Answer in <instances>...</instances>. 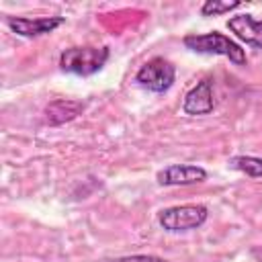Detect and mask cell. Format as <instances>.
<instances>
[{
  "instance_id": "obj_1",
  "label": "cell",
  "mask_w": 262,
  "mask_h": 262,
  "mask_svg": "<svg viewBox=\"0 0 262 262\" xmlns=\"http://www.w3.org/2000/svg\"><path fill=\"white\" fill-rule=\"evenodd\" d=\"M184 47L194 51V53H207V55H223L229 61H233L235 66H246L248 57L246 51L229 37H225L223 33H203V35H186L182 39Z\"/></svg>"
},
{
  "instance_id": "obj_2",
  "label": "cell",
  "mask_w": 262,
  "mask_h": 262,
  "mask_svg": "<svg viewBox=\"0 0 262 262\" xmlns=\"http://www.w3.org/2000/svg\"><path fill=\"white\" fill-rule=\"evenodd\" d=\"M106 47H70L59 55V68L76 76H92L104 68L108 61Z\"/></svg>"
},
{
  "instance_id": "obj_3",
  "label": "cell",
  "mask_w": 262,
  "mask_h": 262,
  "mask_svg": "<svg viewBox=\"0 0 262 262\" xmlns=\"http://www.w3.org/2000/svg\"><path fill=\"white\" fill-rule=\"evenodd\" d=\"M209 217L205 205H176L158 213V223L166 231H186L201 227Z\"/></svg>"
},
{
  "instance_id": "obj_4",
  "label": "cell",
  "mask_w": 262,
  "mask_h": 262,
  "mask_svg": "<svg viewBox=\"0 0 262 262\" xmlns=\"http://www.w3.org/2000/svg\"><path fill=\"white\" fill-rule=\"evenodd\" d=\"M174 78H176V70L164 57H151L135 74V82L139 86H143L151 92H158V94L166 92L174 84Z\"/></svg>"
},
{
  "instance_id": "obj_5",
  "label": "cell",
  "mask_w": 262,
  "mask_h": 262,
  "mask_svg": "<svg viewBox=\"0 0 262 262\" xmlns=\"http://www.w3.org/2000/svg\"><path fill=\"white\" fill-rule=\"evenodd\" d=\"M66 23L63 16H43V18H27V16H8L6 25L12 33L20 37H41L47 33H53L57 27Z\"/></svg>"
},
{
  "instance_id": "obj_6",
  "label": "cell",
  "mask_w": 262,
  "mask_h": 262,
  "mask_svg": "<svg viewBox=\"0 0 262 262\" xmlns=\"http://www.w3.org/2000/svg\"><path fill=\"white\" fill-rule=\"evenodd\" d=\"M158 182L162 186H188L203 182L207 178V170L192 164H172L158 172Z\"/></svg>"
},
{
  "instance_id": "obj_7",
  "label": "cell",
  "mask_w": 262,
  "mask_h": 262,
  "mask_svg": "<svg viewBox=\"0 0 262 262\" xmlns=\"http://www.w3.org/2000/svg\"><path fill=\"white\" fill-rule=\"evenodd\" d=\"M215 108V94H213V82L209 78L201 80L194 88H190L184 96L182 111L186 115H209Z\"/></svg>"
},
{
  "instance_id": "obj_8",
  "label": "cell",
  "mask_w": 262,
  "mask_h": 262,
  "mask_svg": "<svg viewBox=\"0 0 262 262\" xmlns=\"http://www.w3.org/2000/svg\"><path fill=\"white\" fill-rule=\"evenodd\" d=\"M227 29L242 39L244 43L262 49V20H256L252 14H237L227 20Z\"/></svg>"
},
{
  "instance_id": "obj_9",
  "label": "cell",
  "mask_w": 262,
  "mask_h": 262,
  "mask_svg": "<svg viewBox=\"0 0 262 262\" xmlns=\"http://www.w3.org/2000/svg\"><path fill=\"white\" fill-rule=\"evenodd\" d=\"M82 108H84V104L78 100H53L45 113H47V121L51 125H59V123H66V121H72L74 117H78Z\"/></svg>"
},
{
  "instance_id": "obj_10",
  "label": "cell",
  "mask_w": 262,
  "mask_h": 262,
  "mask_svg": "<svg viewBox=\"0 0 262 262\" xmlns=\"http://www.w3.org/2000/svg\"><path fill=\"white\" fill-rule=\"evenodd\" d=\"M229 166L233 170H239L252 178H262V158L254 156H233L229 158Z\"/></svg>"
},
{
  "instance_id": "obj_11",
  "label": "cell",
  "mask_w": 262,
  "mask_h": 262,
  "mask_svg": "<svg viewBox=\"0 0 262 262\" xmlns=\"http://www.w3.org/2000/svg\"><path fill=\"white\" fill-rule=\"evenodd\" d=\"M242 2L235 0V2H221V0H207L203 6H201V14L203 16H219V14H225L229 10H235L239 8Z\"/></svg>"
},
{
  "instance_id": "obj_12",
  "label": "cell",
  "mask_w": 262,
  "mask_h": 262,
  "mask_svg": "<svg viewBox=\"0 0 262 262\" xmlns=\"http://www.w3.org/2000/svg\"><path fill=\"white\" fill-rule=\"evenodd\" d=\"M104 262H170L164 260L160 256H151V254H133V256H119V258H111Z\"/></svg>"
}]
</instances>
